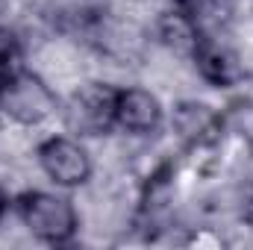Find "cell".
<instances>
[{"instance_id":"9","label":"cell","mask_w":253,"mask_h":250,"mask_svg":"<svg viewBox=\"0 0 253 250\" xmlns=\"http://www.w3.org/2000/svg\"><path fill=\"white\" fill-rule=\"evenodd\" d=\"M233 218H236V224H239L248 236H253V180H248L245 186L236 191Z\"/></svg>"},{"instance_id":"3","label":"cell","mask_w":253,"mask_h":250,"mask_svg":"<svg viewBox=\"0 0 253 250\" xmlns=\"http://www.w3.org/2000/svg\"><path fill=\"white\" fill-rule=\"evenodd\" d=\"M115 97H118V83L91 74L74 83L71 91L62 97L59 121L68 132L85 141L106 138L115 132Z\"/></svg>"},{"instance_id":"7","label":"cell","mask_w":253,"mask_h":250,"mask_svg":"<svg viewBox=\"0 0 253 250\" xmlns=\"http://www.w3.org/2000/svg\"><path fill=\"white\" fill-rule=\"evenodd\" d=\"M168 124V109L156 88L141 83L118 85L115 97V129L126 138H153Z\"/></svg>"},{"instance_id":"2","label":"cell","mask_w":253,"mask_h":250,"mask_svg":"<svg viewBox=\"0 0 253 250\" xmlns=\"http://www.w3.org/2000/svg\"><path fill=\"white\" fill-rule=\"evenodd\" d=\"M18 224L42 245H71L83 230V209L65 188H24L12 206Z\"/></svg>"},{"instance_id":"10","label":"cell","mask_w":253,"mask_h":250,"mask_svg":"<svg viewBox=\"0 0 253 250\" xmlns=\"http://www.w3.org/2000/svg\"><path fill=\"white\" fill-rule=\"evenodd\" d=\"M12 206H15V194L9 191V186H6V180L0 177V224L6 221V215L12 212Z\"/></svg>"},{"instance_id":"4","label":"cell","mask_w":253,"mask_h":250,"mask_svg":"<svg viewBox=\"0 0 253 250\" xmlns=\"http://www.w3.org/2000/svg\"><path fill=\"white\" fill-rule=\"evenodd\" d=\"M33 162H36V171L50 186L65 191L85 188L97 174V162L88 141L68 129L42 135L33 147Z\"/></svg>"},{"instance_id":"1","label":"cell","mask_w":253,"mask_h":250,"mask_svg":"<svg viewBox=\"0 0 253 250\" xmlns=\"http://www.w3.org/2000/svg\"><path fill=\"white\" fill-rule=\"evenodd\" d=\"M62 112L59 88L33 65H24L0 80V124L36 132L53 124Z\"/></svg>"},{"instance_id":"6","label":"cell","mask_w":253,"mask_h":250,"mask_svg":"<svg viewBox=\"0 0 253 250\" xmlns=\"http://www.w3.org/2000/svg\"><path fill=\"white\" fill-rule=\"evenodd\" d=\"M168 132L191 153H203V150H215L224 141V129H227V115L197 97H180L171 109H168Z\"/></svg>"},{"instance_id":"5","label":"cell","mask_w":253,"mask_h":250,"mask_svg":"<svg viewBox=\"0 0 253 250\" xmlns=\"http://www.w3.org/2000/svg\"><path fill=\"white\" fill-rule=\"evenodd\" d=\"M189 65L194 77L215 91H239L251 77V65L245 50L233 42V36L218 39H197L189 53Z\"/></svg>"},{"instance_id":"11","label":"cell","mask_w":253,"mask_h":250,"mask_svg":"<svg viewBox=\"0 0 253 250\" xmlns=\"http://www.w3.org/2000/svg\"><path fill=\"white\" fill-rule=\"evenodd\" d=\"M248 9H251V18H253V0H248Z\"/></svg>"},{"instance_id":"8","label":"cell","mask_w":253,"mask_h":250,"mask_svg":"<svg viewBox=\"0 0 253 250\" xmlns=\"http://www.w3.org/2000/svg\"><path fill=\"white\" fill-rule=\"evenodd\" d=\"M197 39H218L236 33V0H168Z\"/></svg>"}]
</instances>
